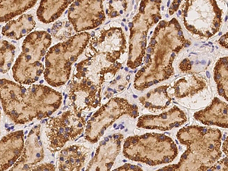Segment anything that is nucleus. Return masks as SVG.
Returning <instances> with one entry per match:
<instances>
[{
  "instance_id": "1",
  "label": "nucleus",
  "mask_w": 228,
  "mask_h": 171,
  "mask_svg": "<svg viewBox=\"0 0 228 171\" xmlns=\"http://www.w3.org/2000/svg\"><path fill=\"white\" fill-rule=\"evenodd\" d=\"M189 45L190 41L185 39L177 19L160 21L146 49V65L135 75V88L140 90L146 89L172 76L174 58L182 48Z\"/></svg>"
},
{
  "instance_id": "2",
  "label": "nucleus",
  "mask_w": 228,
  "mask_h": 171,
  "mask_svg": "<svg viewBox=\"0 0 228 171\" xmlns=\"http://www.w3.org/2000/svg\"><path fill=\"white\" fill-rule=\"evenodd\" d=\"M177 138L186 150L178 163L159 170H208L222 156V133L217 129L189 125L177 132Z\"/></svg>"
},
{
  "instance_id": "3",
  "label": "nucleus",
  "mask_w": 228,
  "mask_h": 171,
  "mask_svg": "<svg viewBox=\"0 0 228 171\" xmlns=\"http://www.w3.org/2000/svg\"><path fill=\"white\" fill-rule=\"evenodd\" d=\"M90 33L82 32L50 48L46 56L44 78L52 86L63 85L68 80L71 66L83 52Z\"/></svg>"
},
{
  "instance_id": "4",
  "label": "nucleus",
  "mask_w": 228,
  "mask_h": 171,
  "mask_svg": "<svg viewBox=\"0 0 228 171\" xmlns=\"http://www.w3.org/2000/svg\"><path fill=\"white\" fill-rule=\"evenodd\" d=\"M51 44V37L46 31H34L25 38L22 53L13 66V77L21 84L38 81L43 73V57Z\"/></svg>"
},
{
  "instance_id": "5",
  "label": "nucleus",
  "mask_w": 228,
  "mask_h": 171,
  "mask_svg": "<svg viewBox=\"0 0 228 171\" xmlns=\"http://www.w3.org/2000/svg\"><path fill=\"white\" fill-rule=\"evenodd\" d=\"M136 148L129 158L156 166L172 162L178 155V148L172 138L164 134L146 133L127 138ZM129 145V146H130Z\"/></svg>"
},
{
  "instance_id": "6",
  "label": "nucleus",
  "mask_w": 228,
  "mask_h": 171,
  "mask_svg": "<svg viewBox=\"0 0 228 171\" xmlns=\"http://www.w3.org/2000/svg\"><path fill=\"white\" fill-rule=\"evenodd\" d=\"M160 2L161 0H142L139 13L129 23L130 47L127 65L131 68H135L142 64L145 55L147 31L161 18Z\"/></svg>"
},
{
  "instance_id": "7",
  "label": "nucleus",
  "mask_w": 228,
  "mask_h": 171,
  "mask_svg": "<svg viewBox=\"0 0 228 171\" xmlns=\"http://www.w3.org/2000/svg\"><path fill=\"white\" fill-rule=\"evenodd\" d=\"M182 11L184 25L192 34L209 38L219 31L223 12L214 0L204 3L187 2Z\"/></svg>"
},
{
  "instance_id": "8",
  "label": "nucleus",
  "mask_w": 228,
  "mask_h": 171,
  "mask_svg": "<svg viewBox=\"0 0 228 171\" xmlns=\"http://www.w3.org/2000/svg\"><path fill=\"white\" fill-rule=\"evenodd\" d=\"M104 0H76L68 9V19L77 32L93 29L105 20Z\"/></svg>"
},
{
  "instance_id": "9",
  "label": "nucleus",
  "mask_w": 228,
  "mask_h": 171,
  "mask_svg": "<svg viewBox=\"0 0 228 171\" xmlns=\"http://www.w3.org/2000/svg\"><path fill=\"white\" fill-rule=\"evenodd\" d=\"M186 121V114L175 106L160 115H145L140 117L137 125L147 129L167 131L181 126Z\"/></svg>"
},
{
  "instance_id": "10",
  "label": "nucleus",
  "mask_w": 228,
  "mask_h": 171,
  "mask_svg": "<svg viewBox=\"0 0 228 171\" xmlns=\"http://www.w3.org/2000/svg\"><path fill=\"white\" fill-rule=\"evenodd\" d=\"M194 118L205 125L228 129V103L214 98L204 110L195 113Z\"/></svg>"
},
{
  "instance_id": "11",
  "label": "nucleus",
  "mask_w": 228,
  "mask_h": 171,
  "mask_svg": "<svg viewBox=\"0 0 228 171\" xmlns=\"http://www.w3.org/2000/svg\"><path fill=\"white\" fill-rule=\"evenodd\" d=\"M75 0H41L37 11L38 19L43 23L56 20Z\"/></svg>"
},
{
  "instance_id": "12",
  "label": "nucleus",
  "mask_w": 228,
  "mask_h": 171,
  "mask_svg": "<svg viewBox=\"0 0 228 171\" xmlns=\"http://www.w3.org/2000/svg\"><path fill=\"white\" fill-rule=\"evenodd\" d=\"M206 85L205 80L202 76L188 75L175 82L173 85L174 96L177 98L192 96L203 90Z\"/></svg>"
},
{
  "instance_id": "13",
  "label": "nucleus",
  "mask_w": 228,
  "mask_h": 171,
  "mask_svg": "<svg viewBox=\"0 0 228 171\" xmlns=\"http://www.w3.org/2000/svg\"><path fill=\"white\" fill-rule=\"evenodd\" d=\"M35 23L32 15L24 14L17 20L10 21L2 28V34L11 39L19 40L34 28Z\"/></svg>"
},
{
  "instance_id": "14",
  "label": "nucleus",
  "mask_w": 228,
  "mask_h": 171,
  "mask_svg": "<svg viewBox=\"0 0 228 171\" xmlns=\"http://www.w3.org/2000/svg\"><path fill=\"white\" fill-rule=\"evenodd\" d=\"M168 88V85H163L151 90L146 96L140 98L141 103L151 111L164 110L170 104L172 100L167 93Z\"/></svg>"
},
{
  "instance_id": "15",
  "label": "nucleus",
  "mask_w": 228,
  "mask_h": 171,
  "mask_svg": "<svg viewBox=\"0 0 228 171\" xmlns=\"http://www.w3.org/2000/svg\"><path fill=\"white\" fill-rule=\"evenodd\" d=\"M37 0H1V22H6L33 7Z\"/></svg>"
},
{
  "instance_id": "16",
  "label": "nucleus",
  "mask_w": 228,
  "mask_h": 171,
  "mask_svg": "<svg viewBox=\"0 0 228 171\" xmlns=\"http://www.w3.org/2000/svg\"><path fill=\"white\" fill-rule=\"evenodd\" d=\"M214 78L218 94L228 101V56L221 58L215 64Z\"/></svg>"
},
{
  "instance_id": "17",
  "label": "nucleus",
  "mask_w": 228,
  "mask_h": 171,
  "mask_svg": "<svg viewBox=\"0 0 228 171\" xmlns=\"http://www.w3.org/2000/svg\"><path fill=\"white\" fill-rule=\"evenodd\" d=\"M15 47L6 41L1 43V72L6 73L9 70L15 56Z\"/></svg>"
},
{
  "instance_id": "18",
  "label": "nucleus",
  "mask_w": 228,
  "mask_h": 171,
  "mask_svg": "<svg viewBox=\"0 0 228 171\" xmlns=\"http://www.w3.org/2000/svg\"><path fill=\"white\" fill-rule=\"evenodd\" d=\"M208 170H228V157H226L217 160Z\"/></svg>"
},
{
  "instance_id": "19",
  "label": "nucleus",
  "mask_w": 228,
  "mask_h": 171,
  "mask_svg": "<svg viewBox=\"0 0 228 171\" xmlns=\"http://www.w3.org/2000/svg\"><path fill=\"white\" fill-rule=\"evenodd\" d=\"M192 62H191L189 59H184L181 63L179 64V68L182 72H189L192 68Z\"/></svg>"
},
{
  "instance_id": "20",
  "label": "nucleus",
  "mask_w": 228,
  "mask_h": 171,
  "mask_svg": "<svg viewBox=\"0 0 228 171\" xmlns=\"http://www.w3.org/2000/svg\"><path fill=\"white\" fill-rule=\"evenodd\" d=\"M218 42L221 46L228 49V32L225 33L224 35H223L220 39H219Z\"/></svg>"
},
{
  "instance_id": "21",
  "label": "nucleus",
  "mask_w": 228,
  "mask_h": 171,
  "mask_svg": "<svg viewBox=\"0 0 228 171\" xmlns=\"http://www.w3.org/2000/svg\"><path fill=\"white\" fill-rule=\"evenodd\" d=\"M222 151L227 157H228V136L225 138V140L222 143Z\"/></svg>"
},
{
  "instance_id": "22",
  "label": "nucleus",
  "mask_w": 228,
  "mask_h": 171,
  "mask_svg": "<svg viewBox=\"0 0 228 171\" xmlns=\"http://www.w3.org/2000/svg\"><path fill=\"white\" fill-rule=\"evenodd\" d=\"M128 165V167H121L120 168H117L115 170H142V169L139 168V167H136V166H133V165H130V164H127Z\"/></svg>"
}]
</instances>
